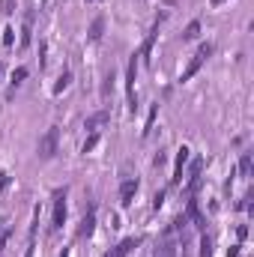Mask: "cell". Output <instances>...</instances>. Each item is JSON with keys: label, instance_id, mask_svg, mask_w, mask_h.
Here are the masks:
<instances>
[{"label": "cell", "instance_id": "obj_26", "mask_svg": "<svg viewBox=\"0 0 254 257\" xmlns=\"http://www.w3.org/2000/svg\"><path fill=\"white\" fill-rule=\"evenodd\" d=\"M209 3H212V6H221V3H224V0H209Z\"/></svg>", "mask_w": 254, "mask_h": 257}, {"label": "cell", "instance_id": "obj_20", "mask_svg": "<svg viewBox=\"0 0 254 257\" xmlns=\"http://www.w3.org/2000/svg\"><path fill=\"white\" fill-rule=\"evenodd\" d=\"M9 233H12V227H3V230H0V251L6 248V239H9Z\"/></svg>", "mask_w": 254, "mask_h": 257}, {"label": "cell", "instance_id": "obj_11", "mask_svg": "<svg viewBox=\"0 0 254 257\" xmlns=\"http://www.w3.org/2000/svg\"><path fill=\"white\" fill-rule=\"evenodd\" d=\"M30 27H33V12H27V18H24V27H21V42H18L21 48H27V45H30V33H33Z\"/></svg>", "mask_w": 254, "mask_h": 257}, {"label": "cell", "instance_id": "obj_12", "mask_svg": "<svg viewBox=\"0 0 254 257\" xmlns=\"http://www.w3.org/2000/svg\"><path fill=\"white\" fill-rule=\"evenodd\" d=\"M153 257H177V242H174V239H165V242L156 248Z\"/></svg>", "mask_w": 254, "mask_h": 257}, {"label": "cell", "instance_id": "obj_28", "mask_svg": "<svg viewBox=\"0 0 254 257\" xmlns=\"http://www.w3.org/2000/svg\"><path fill=\"white\" fill-rule=\"evenodd\" d=\"M60 257H69V248H63V254H60Z\"/></svg>", "mask_w": 254, "mask_h": 257}, {"label": "cell", "instance_id": "obj_17", "mask_svg": "<svg viewBox=\"0 0 254 257\" xmlns=\"http://www.w3.org/2000/svg\"><path fill=\"white\" fill-rule=\"evenodd\" d=\"M200 257H212V236L209 233H203V239H200Z\"/></svg>", "mask_w": 254, "mask_h": 257}, {"label": "cell", "instance_id": "obj_10", "mask_svg": "<svg viewBox=\"0 0 254 257\" xmlns=\"http://www.w3.org/2000/svg\"><path fill=\"white\" fill-rule=\"evenodd\" d=\"M102 33H105V18L99 15V18H93V24H90V33H87V36H90V42H99V39H102Z\"/></svg>", "mask_w": 254, "mask_h": 257}, {"label": "cell", "instance_id": "obj_25", "mask_svg": "<svg viewBox=\"0 0 254 257\" xmlns=\"http://www.w3.org/2000/svg\"><path fill=\"white\" fill-rule=\"evenodd\" d=\"M227 257H239V245H233V248L227 251Z\"/></svg>", "mask_w": 254, "mask_h": 257}, {"label": "cell", "instance_id": "obj_16", "mask_svg": "<svg viewBox=\"0 0 254 257\" xmlns=\"http://www.w3.org/2000/svg\"><path fill=\"white\" fill-rule=\"evenodd\" d=\"M197 33H200V21H189V27L183 30V39L189 42V39H197Z\"/></svg>", "mask_w": 254, "mask_h": 257}, {"label": "cell", "instance_id": "obj_27", "mask_svg": "<svg viewBox=\"0 0 254 257\" xmlns=\"http://www.w3.org/2000/svg\"><path fill=\"white\" fill-rule=\"evenodd\" d=\"M3 72H6V66H3V63H0V78H3Z\"/></svg>", "mask_w": 254, "mask_h": 257}, {"label": "cell", "instance_id": "obj_19", "mask_svg": "<svg viewBox=\"0 0 254 257\" xmlns=\"http://www.w3.org/2000/svg\"><path fill=\"white\" fill-rule=\"evenodd\" d=\"M156 114H159V105H153V108H150V117H147V126H144V135H147V132L153 128V123H156Z\"/></svg>", "mask_w": 254, "mask_h": 257}, {"label": "cell", "instance_id": "obj_24", "mask_svg": "<svg viewBox=\"0 0 254 257\" xmlns=\"http://www.w3.org/2000/svg\"><path fill=\"white\" fill-rule=\"evenodd\" d=\"M0 6H3V15H9V12H12V0H3Z\"/></svg>", "mask_w": 254, "mask_h": 257}, {"label": "cell", "instance_id": "obj_4", "mask_svg": "<svg viewBox=\"0 0 254 257\" xmlns=\"http://www.w3.org/2000/svg\"><path fill=\"white\" fill-rule=\"evenodd\" d=\"M66 221V189L54 192V212H51V224L54 227H63Z\"/></svg>", "mask_w": 254, "mask_h": 257}, {"label": "cell", "instance_id": "obj_6", "mask_svg": "<svg viewBox=\"0 0 254 257\" xmlns=\"http://www.w3.org/2000/svg\"><path fill=\"white\" fill-rule=\"evenodd\" d=\"M138 245H141V236H132V239H123V242H120V245H117V248H114V251H111L108 257H129L132 251H135V248H138Z\"/></svg>", "mask_w": 254, "mask_h": 257}, {"label": "cell", "instance_id": "obj_1", "mask_svg": "<svg viewBox=\"0 0 254 257\" xmlns=\"http://www.w3.org/2000/svg\"><path fill=\"white\" fill-rule=\"evenodd\" d=\"M209 54H212V42H203V45L197 48V54L191 57V63L186 66V69H183V75H180V81H191V78H194V75L200 72V66L206 63V60H209Z\"/></svg>", "mask_w": 254, "mask_h": 257}, {"label": "cell", "instance_id": "obj_7", "mask_svg": "<svg viewBox=\"0 0 254 257\" xmlns=\"http://www.w3.org/2000/svg\"><path fill=\"white\" fill-rule=\"evenodd\" d=\"M108 120H111V114H108V111H96V114H90V117L84 120V128H90V132H96L99 126H105Z\"/></svg>", "mask_w": 254, "mask_h": 257}, {"label": "cell", "instance_id": "obj_3", "mask_svg": "<svg viewBox=\"0 0 254 257\" xmlns=\"http://www.w3.org/2000/svg\"><path fill=\"white\" fill-rule=\"evenodd\" d=\"M189 159H191V150L189 147H180L177 150V162H174V174H171V186H183V171H186Z\"/></svg>", "mask_w": 254, "mask_h": 257}, {"label": "cell", "instance_id": "obj_15", "mask_svg": "<svg viewBox=\"0 0 254 257\" xmlns=\"http://www.w3.org/2000/svg\"><path fill=\"white\" fill-rule=\"evenodd\" d=\"M239 174H242V177H251V153H242V159H239Z\"/></svg>", "mask_w": 254, "mask_h": 257}, {"label": "cell", "instance_id": "obj_5", "mask_svg": "<svg viewBox=\"0 0 254 257\" xmlns=\"http://www.w3.org/2000/svg\"><path fill=\"white\" fill-rule=\"evenodd\" d=\"M93 230H96V209H90V212L81 218V224H78V239H90Z\"/></svg>", "mask_w": 254, "mask_h": 257}, {"label": "cell", "instance_id": "obj_13", "mask_svg": "<svg viewBox=\"0 0 254 257\" xmlns=\"http://www.w3.org/2000/svg\"><path fill=\"white\" fill-rule=\"evenodd\" d=\"M24 78H27V69H24V66H18V69H15V72H12V90H9V93H6V96H9V99H12V96H15V87H18V84H21V81H24Z\"/></svg>", "mask_w": 254, "mask_h": 257}, {"label": "cell", "instance_id": "obj_22", "mask_svg": "<svg viewBox=\"0 0 254 257\" xmlns=\"http://www.w3.org/2000/svg\"><path fill=\"white\" fill-rule=\"evenodd\" d=\"M12 33H15V30H12V27H6V30H3V45H6V48H9V45H12Z\"/></svg>", "mask_w": 254, "mask_h": 257}, {"label": "cell", "instance_id": "obj_21", "mask_svg": "<svg viewBox=\"0 0 254 257\" xmlns=\"http://www.w3.org/2000/svg\"><path fill=\"white\" fill-rule=\"evenodd\" d=\"M162 203H165V192H156L153 194V209H159Z\"/></svg>", "mask_w": 254, "mask_h": 257}, {"label": "cell", "instance_id": "obj_8", "mask_svg": "<svg viewBox=\"0 0 254 257\" xmlns=\"http://www.w3.org/2000/svg\"><path fill=\"white\" fill-rule=\"evenodd\" d=\"M135 192H138V180H123V186H120V203L129 206L132 197H135Z\"/></svg>", "mask_w": 254, "mask_h": 257}, {"label": "cell", "instance_id": "obj_18", "mask_svg": "<svg viewBox=\"0 0 254 257\" xmlns=\"http://www.w3.org/2000/svg\"><path fill=\"white\" fill-rule=\"evenodd\" d=\"M96 147H99V132H93V135H90V138L84 141V147H81V153H93Z\"/></svg>", "mask_w": 254, "mask_h": 257}, {"label": "cell", "instance_id": "obj_14", "mask_svg": "<svg viewBox=\"0 0 254 257\" xmlns=\"http://www.w3.org/2000/svg\"><path fill=\"white\" fill-rule=\"evenodd\" d=\"M69 84H72V72H60V78L54 84V96H60L63 90H69Z\"/></svg>", "mask_w": 254, "mask_h": 257}, {"label": "cell", "instance_id": "obj_2", "mask_svg": "<svg viewBox=\"0 0 254 257\" xmlns=\"http://www.w3.org/2000/svg\"><path fill=\"white\" fill-rule=\"evenodd\" d=\"M57 144H60V128L51 126L39 138V159H54L57 156Z\"/></svg>", "mask_w": 254, "mask_h": 257}, {"label": "cell", "instance_id": "obj_9", "mask_svg": "<svg viewBox=\"0 0 254 257\" xmlns=\"http://www.w3.org/2000/svg\"><path fill=\"white\" fill-rule=\"evenodd\" d=\"M156 27H159V24H156ZM156 27H153V33L144 39V45H141V54H138V57H144V63H147V66L153 63V57H150V54H153V42H156Z\"/></svg>", "mask_w": 254, "mask_h": 257}, {"label": "cell", "instance_id": "obj_23", "mask_svg": "<svg viewBox=\"0 0 254 257\" xmlns=\"http://www.w3.org/2000/svg\"><path fill=\"white\" fill-rule=\"evenodd\" d=\"M6 186H9V174L3 171V174H0V194L6 192Z\"/></svg>", "mask_w": 254, "mask_h": 257}]
</instances>
